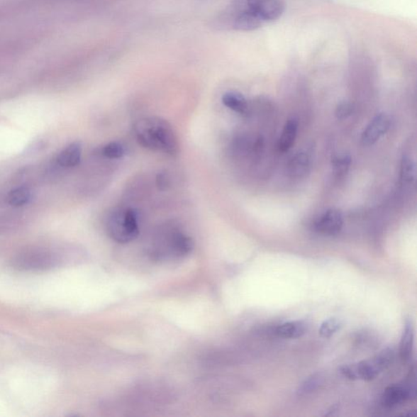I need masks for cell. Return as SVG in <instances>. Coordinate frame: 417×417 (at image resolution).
Instances as JSON below:
<instances>
[{
    "label": "cell",
    "mask_w": 417,
    "mask_h": 417,
    "mask_svg": "<svg viewBox=\"0 0 417 417\" xmlns=\"http://www.w3.org/2000/svg\"><path fill=\"white\" fill-rule=\"evenodd\" d=\"M222 102L225 106L239 114L245 115L249 111V103L246 98L237 91L224 93Z\"/></svg>",
    "instance_id": "obj_15"
},
{
    "label": "cell",
    "mask_w": 417,
    "mask_h": 417,
    "mask_svg": "<svg viewBox=\"0 0 417 417\" xmlns=\"http://www.w3.org/2000/svg\"><path fill=\"white\" fill-rule=\"evenodd\" d=\"M394 359L391 349L387 348L381 351L374 357L359 362V363L344 365L340 367L341 374L350 380H363L369 382L380 374L387 369Z\"/></svg>",
    "instance_id": "obj_6"
},
{
    "label": "cell",
    "mask_w": 417,
    "mask_h": 417,
    "mask_svg": "<svg viewBox=\"0 0 417 417\" xmlns=\"http://www.w3.org/2000/svg\"><path fill=\"white\" fill-rule=\"evenodd\" d=\"M416 171L415 164L408 157L403 158L401 164V172H400V177L404 184H411L415 180Z\"/></svg>",
    "instance_id": "obj_19"
},
{
    "label": "cell",
    "mask_w": 417,
    "mask_h": 417,
    "mask_svg": "<svg viewBox=\"0 0 417 417\" xmlns=\"http://www.w3.org/2000/svg\"><path fill=\"white\" fill-rule=\"evenodd\" d=\"M306 333V325L300 321L285 322L276 329L277 335L285 339L299 338L303 337Z\"/></svg>",
    "instance_id": "obj_14"
},
{
    "label": "cell",
    "mask_w": 417,
    "mask_h": 417,
    "mask_svg": "<svg viewBox=\"0 0 417 417\" xmlns=\"http://www.w3.org/2000/svg\"><path fill=\"white\" fill-rule=\"evenodd\" d=\"M354 104L348 101H343L338 104L336 108V117L340 120L349 118L354 113Z\"/></svg>",
    "instance_id": "obj_22"
},
{
    "label": "cell",
    "mask_w": 417,
    "mask_h": 417,
    "mask_svg": "<svg viewBox=\"0 0 417 417\" xmlns=\"http://www.w3.org/2000/svg\"><path fill=\"white\" fill-rule=\"evenodd\" d=\"M342 323L336 318H330L322 323L319 329L320 335L323 338H330L341 328Z\"/></svg>",
    "instance_id": "obj_20"
},
{
    "label": "cell",
    "mask_w": 417,
    "mask_h": 417,
    "mask_svg": "<svg viewBox=\"0 0 417 417\" xmlns=\"http://www.w3.org/2000/svg\"><path fill=\"white\" fill-rule=\"evenodd\" d=\"M30 191L27 187H19L10 191L7 196L9 204L20 207L27 204L30 199Z\"/></svg>",
    "instance_id": "obj_16"
},
{
    "label": "cell",
    "mask_w": 417,
    "mask_h": 417,
    "mask_svg": "<svg viewBox=\"0 0 417 417\" xmlns=\"http://www.w3.org/2000/svg\"><path fill=\"white\" fill-rule=\"evenodd\" d=\"M60 257L56 251L45 247H27L11 260V267L23 272H40L52 270L60 265Z\"/></svg>",
    "instance_id": "obj_5"
},
{
    "label": "cell",
    "mask_w": 417,
    "mask_h": 417,
    "mask_svg": "<svg viewBox=\"0 0 417 417\" xmlns=\"http://www.w3.org/2000/svg\"><path fill=\"white\" fill-rule=\"evenodd\" d=\"M311 165L309 155L305 152H299L290 159L287 165V172L292 178H304L310 172Z\"/></svg>",
    "instance_id": "obj_10"
},
{
    "label": "cell",
    "mask_w": 417,
    "mask_h": 417,
    "mask_svg": "<svg viewBox=\"0 0 417 417\" xmlns=\"http://www.w3.org/2000/svg\"><path fill=\"white\" fill-rule=\"evenodd\" d=\"M411 395V388L400 385L391 386L386 389L382 395V404L388 408H396L407 402Z\"/></svg>",
    "instance_id": "obj_9"
},
{
    "label": "cell",
    "mask_w": 417,
    "mask_h": 417,
    "mask_svg": "<svg viewBox=\"0 0 417 417\" xmlns=\"http://www.w3.org/2000/svg\"><path fill=\"white\" fill-rule=\"evenodd\" d=\"M343 216L337 208H329L316 219L313 224V229L317 233L333 237L342 231Z\"/></svg>",
    "instance_id": "obj_7"
},
{
    "label": "cell",
    "mask_w": 417,
    "mask_h": 417,
    "mask_svg": "<svg viewBox=\"0 0 417 417\" xmlns=\"http://www.w3.org/2000/svg\"><path fill=\"white\" fill-rule=\"evenodd\" d=\"M193 240L174 224H166L153 235L149 253L157 261L182 259L193 250Z\"/></svg>",
    "instance_id": "obj_3"
},
{
    "label": "cell",
    "mask_w": 417,
    "mask_h": 417,
    "mask_svg": "<svg viewBox=\"0 0 417 417\" xmlns=\"http://www.w3.org/2000/svg\"><path fill=\"white\" fill-rule=\"evenodd\" d=\"M284 0H232L215 20L218 29L252 31L283 15Z\"/></svg>",
    "instance_id": "obj_1"
},
{
    "label": "cell",
    "mask_w": 417,
    "mask_h": 417,
    "mask_svg": "<svg viewBox=\"0 0 417 417\" xmlns=\"http://www.w3.org/2000/svg\"><path fill=\"white\" fill-rule=\"evenodd\" d=\"M82 157V145L79 142L72 143L59 153L57 161L60 167H74L79 165Z\"/></svg>",
    "instance_id": "obj_11"
},
{
    "label": "cell",
    "mask_w": 417,
    "mask_h": 417,
    "mask_svg": "<svg viewBox=\"0 0 417 417\" xmlns=\"http://www.w3.org/2000/svg\"><path fill=\"white\" fill-rule=\"evenodd\" d=\"M104 227L109 238L121 244L129 243L140 233L139 218L134 208L116 207L107 213Z\"/></svg>",
    "instance_id": "obj_4"
},
{
    "label": "cell",
    "mask_w": 417,
    "mask_h": 417,
    "mask_svg": "<svg viewBox=\"0 0 417 417\" xmlns=\"http://www.w3.org/2000/svg\"><path fill=\"white\" fill-rule=\"evenodd\" d=\"M135 136L145 149L165 155H178L179 145L177 134L167 121L157 117L141 118L134 125Z\"/></svg>",
    "instance_id": "obj_2"
},
{
    "label": "cell",
    "mask_w": 417,
    "mask_h": 417,
    "mask_svg": "<svg viewBox=\"0 0 417 417\" xmlns=\"http://www.w3.org/2000/svg\"><path fill=\"white\" fill-rule=\"evenodd\" d=\"M414 345V330L413 323L410 320H406L404 326V330L400 342V357L408 362L411 359L413 353Z\"/></svg>",
    "instance_id": "obj_12"
},
{
    "label": "cell",
    "mask_w": 417,
    "mask_h": 417,
    "mask_svg": "<svg viewBox=\"0 0 417 417\" xmlns=\"http://www.w3.org/2000/svg\"><path fill=\"white\" fill-rule=\"evenodd\" d=\"M332 164L334 172L339 177H343L345 174L348 173L350 167L351 157L348 155H340L333 158Z\"/></svg>",
    "instance_id": "obj_21"
},
{
    "label": "cell",
    "mask_w": 417,
    "mask_h": 417,
    "mask_svg": "<svg viewBox=\"0 0 417 417\" xmlns=\"http://www.w3.org/2000/svg\"><path fill=\"white\" fill-rule=\"evenodd\" d=\"M298 129L299 123L297 120L291 118L287 121L278 141L279 151L288 152L293 147L295 140L297 138Z\"/></svg>",
    "instance_id": "obj_13"
},
{
    "label": "cell",
    "mask_w": 417,
    "mask_h": 417,
    "mask_svg": "<svg viewBox=\"0 0 417 417\" xmlns=\"http://www.w3.org/2000/svg\"><path fill=\"white\" fill-rule=\"evenodd\" d=\"M126 147L120 142H111L103 146L100 151L101 155L109 159H119L126 155Z\"/></svg>",
    "instance_id": "obj_18"
},
{
    "label": "cell",
    "mask_w": 417,
    "mask_h": 417,
    "mask_svg": "<svg viewBox=\"0 0 417 417\" xmlns=\"http://www.w3.org/2000/svg\"><path fill=\"white\" fill-rule=\"evenodd\" d=\"M323 377L321 373H315L306 378L303 383L299 387L297 393L301 396L308 395L317 391L322 385Z\"/></svg>",
    "instance_id": "obj_17"
},
{
    "label": "cell",
    "mask_w": 417,
    "mask_h": 417,
    "mask_svg": "<svg viewBox=\"0 0 417 417\" xmlns=\"http://www.w3.org/2000/svg\"><path fill=\"white\" fill-rule=\"evenodd\" d=\"M389 127H391V118L388 115L384 113L377 114L367 126L363 134H362V143L366 146L374 145L381 139V137L387 133Z\"/></svg>",
    "instance_id": "obj_8"
}]
</instances>
